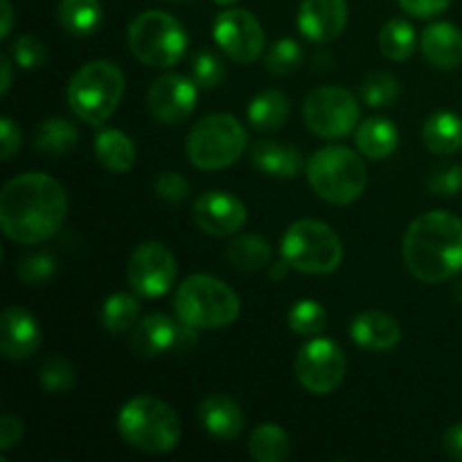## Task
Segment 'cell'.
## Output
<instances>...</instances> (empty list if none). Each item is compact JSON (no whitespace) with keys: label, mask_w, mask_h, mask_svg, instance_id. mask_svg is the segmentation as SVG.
Here are the masks:
<instances>
[{"label":"cell","mask_w":462,"mask_h":462,"mask_svg":"<svg viewBox=\"0 0 462 462\" xmlns=\"http://www.w3.org/2000/svg\"><path fill=\"white\" fill-rule=\"evenodd\" d=\"M21 129H18L16 122L12 120L9 116L3 117V122H0V147H3V161H12L14 153L21 149Z\"/></svg>","instance_id":"42"},{"label":"cell","mask_w":462,"mask_h":462,"mask_svg":"<svg viewBox=\"0 0 462 462\" xmlns=\"http://www.w3.org/2000/svg\"><path fill=\"white\" fill-rule=\"evenodd\" d=\"M442 447H445L447 456H451L454 460H462V422L447 429L445 436H442Z\"/></svg>","instance_id":"45"},{"label":"cell","mask_w":462,"mask_h":462,"mask_svg":"<svg viewBox=\"0 0 462 462\" xmlns=\"http://www.w3.org/2000/svg\"><path fill=\"white\" fill-rule=\"evenodd\" d=\"M129 48L149 68H171L188 48V34L180 21L161 9L138 14L129 25Z\"/></svg>","instance_id":"9"},{"label":"cell","mask_w":462,"mask_h":462,"mask_svg":"<svg viewBox=\"0 0 462 462\" xmlns=\"http://www.w3.org/2000/svg\"><path fill=\"white\" fill-rule=\"evenodd\" d=\"M248 125L260 134H273L280 131L289 120L291 104L282 90H264L255 95L248 104Z\"/></svg>","instance_id":"24"},{"label":"cell","mask_w":462,"mask_h":462,"mask_svg":"<svg viewBox=\"0 0 462 462\" xmlns=\"http://www.w3.org/2000/svg\"><path fill=\"white\" fill-rule=\"evenodd\" d=\"M23 431H25V427H23L21 418H16V415H3V420H0V451L3 454L12 451L23 440Z\"/></svg>","instance_id":"43"},{"label":"cell","mask_w":462,"mask_h":462,"mask_svg":"<svg viewBox=\"0 0 462 462\" xmlns=\"http://www.w3.org/2000/svg\"><path fill=\"white\" fill-rule=\"evenodd\" d=\"M75 379V365L61 355L48 356L39 368V382L43 391L50 393V395H63V393L72 391Z\"/></svg>","instance_id":"33"},{"label":"cell","mask_w":462,"mask_h":462,"mask_svg":"<svg viewBox=\"0 0 462 462\" xmlns=\"http://www.w3.org/2000/svg\"><path fill=\"white\" fill-rule=\"evenodd\" d=\"M212 36H215L217 45L242 66L260 59L266 48L264 27L248 9L233 7L221 12L212 27Z\"/></svg>","instance_id":"13"},{"label":"cell","mask_w":462,"mask_h":462,"mask_svg":"<svg viewBox=\"0 0 462 462\" xmlns=\"http://www.w3.org/2000/svg\"><path fill=\"white\" fill-rule=\"evenodd\" d=\"M0 7H3V25H0V39H7L9 32L14 27V7L12 0H0Z\"/></svg>","instance_id":"47"},{"label":"cell","mask_w":462,"mask_h":462,"mask_svg":"<svg viewBox=\"0 0 462 462\" xmlns=\"http://www.w3.org/2000/svg\"><path fill=\"white\" fill-rule=\"evenodd\" d=\"M77 140H79V131L72 122H68L66 117H48L36 126L32 144L45 158H61L70 149H75Z\"/></svg>","instance_id":"27"},{"label":"cell","mask_w":462,"mask_h":462,"mask_svg":"<svg viewBox=\"0 0 462 462\" xmlns=\"http://www.w3.org/2000/svg\"><path fill=\"white\" fill-rule=\"evenodd\" d=\"M451 296H454L456 302H460L462 305V280H458V282L454 284V289H451Z\"/></svg>","instance_id":"49"},{"label":"cell","mask_w":462,"mask_h":462,"mask_svg":"<svg viewBox=\"0 0 462 462\" xmlns=\"http://www.w3.org/2000/svg\"><path fill=\"white\" fill-rule=\"evenodd\" d=\"M179 264L170 248L162 242H143L131 253L129 264H126V278L135 296L161 298L174 287Z\"/></svg>","instance_id":"12"},{"label":"cell","mask_w":462,"mask_h":462,"mask_svg":"<svg viewBox=\"0 0 462 462\" xmlns=\"http://www.w3.org/2000/svg\"><path fill=\"white\" fill-rule=\"evenodd\" d=\"M346 25V0H302L298 9V30L314 43H329L338 39Z\"/></svg>","instance_id":"17"},{"label":"cell","mask_w":462,"mask_h":462,"mask_svg":"<svg viewBox=\"0 0 462 462\" xmlns=\"http://www.w3.org/2000/svg\"><path fill=\"white\" fill-rule=\"evenodd\" d=\"M126 81L120 66L97 59L81 66L68 81V106L79 120L102 125L116 113L125 95Z\"/></svg>","instance_id":"5"},{"label":"cell","mask_w":462,"mask_h":462,"mask_svg":"<svg viewBox=\"0 0 462 462\" xmlns=\"http://www.w3.org/2000/svg\"><path fill=\"white\" fill-rule=\"evenodd\" d=\"M302 63V50L293 39H280L271 45L264 57V66L271 75L287 77L296 72Z\"/></svg>","instance_id":"36"},{"label":"cell","mask_w":462,"mask_h":462,"mask_svg":"<svg viewBox=\"0 0 462 462\" xmlns=\"http://www.w3.org/2000/svg\"><path fill=\"white\" fill-rule=\"evenodd\" d=\"M248 454L257 462H282L291 454V440L280 424L264 422L251 433Z\"/></svg>","instance_id":"30"},{"label":"cell","mask_w":462,"mask_h":462,"mask_svg":"<svg viewBox=\"0 0 462 462\" xmlns=\"http://www.w3.org/2000/svg\"><path fill=\"white\" fill-rule=\"evenodd\" d=\"M379 50L391 61H406L415 52V30L404 18H393L379 32Z\"/></svg>","instance_id":"32"},{"label":"cell","mask_w":462,"mask_h":462,"mask_svg":"<svg viewBox=\"0 0 462 462\" xmlns=\"http://www.w3.org/2000/svg\"><path fill=\"white\" fill-rule=\"evenodd\" d=\"M347 359L332 338H311L298 350L296 377L311 395H329L343 383Z\"/></svg>","instance_id":"11"},{"label":"cell","mask_w":462,"mask_h":462,"mask_svg":"<svg viewBox=\"0 0 462 462\" xmlns=\"http://www.w3.org/2000/svg\"><path fill=\"white\" fill-rule=\"evenodd\" d=\"M0 72H3V79H0V93L7 95L9 88H12V79H14V59L3 54L0 57Z\"/></svg>","instance_id":"46"},{"label":"cell","mask_w":462,"mask_h":462,"mask_svg":"<svg viewBox=\"0 0 462 462\" xmlns=\"http://www.w3.org/2000/svg\"><path fill=\"white\" fill-rule=\"evenodd\" d=\"M226 260L230 266L244 273L262 271L273 262V248L262 235H242L226 248Z\"/></svg>","instance_id":"29"},{"label":"cell","mask_w":462,"mask_h":462,"mask_svg":"<svg viewBox=\"0 0 462 462\" xmlns=\"http://www.w3.org/2000/svg\"><path fill=\"white\" fill-rule=\"evenodd\" d=\"M95 158L111 174H126L135 162V144L125 131L104 129L95 138Z\"/></svg>","instance_id":"25"},{"label":"cell","mask_w":462,"mask_h":462,"mask_svg":"<svg viewBox=\"0 0 462 462\" xmlns=\"http://www.w3.org/2000/svg\"><path fill=\"white\" fill-rule=\"evenodd\" d=\"M197 95L199 86L194 84V79L176 75V72H167V75L153 79V84L149 86V113L161 125H180L197 108Z\"/></svg>","instance_id":"14"},{"label":"cell","mask_w":462,"mask_h":462,"mask_svg":"<svg viewBox=\"0 0 462 462\" xmlns=\"http://www.w3.org/2000/svg\"><path fill=\"white\" fill-rule=\"evenodd\" d=\"M404 264L413 278L440 284L462 271V219L433 210L411 221L404 235Z\"/></svg>","instance_id":"2"},{"label":"cell","mask_w":462,"mask_h":462,"mask_svg":"<svg viewBox=\"0 0 462 462\" xmlns=\"http://www.w3.org/2000/svg\"><path fill=\"white\" fill-rule=\"evenodd\" d=\"M424 59L438 70H456L462 63V32L454 23H433L420 36Z\"/></svg>","instance_id":"21"},{"label":"cell","mask_w":462,"mask_h":462,"mask_svg":"<svg viewBox=\"0 0 462 462\" xmlns=\"http://www.w3.org/2000/svg\"><path fill=\"white\" fill-rule=\"evenodd\" d=\"M289 328L300 337H319L328 325V310L316 300H298L287 314Z\"/></svg>","instance_id":"34"},{"label":"cell","mask_w":462,"mask_h":462,"mask_svg":"<svg viewBox=\"0 0 462 462\" xmlns=\"http://www.w3.org/2000/svg\"><path fill=\"white\" fill-rule=\"evenodd\" d=\"M57 271V262H54L52 255L48 253H32V255H25L21 262H18V278L25 284L34 287V284L48 282L50 278Z\"/></svg>","instance_id":"39"},{"label":"cell","mask_w":462,"mask_h":462,"mask_svg":"<svg viewBox=\"0 0 462 462\" xmlns=\"http://www.w3.org/2000/svg\"><path fill=\"white\" fill-rule=\"evenodd\" d=\"M68 217V192L54 176L25 171L0 192V228L23 246H36L61 230Z\"/></svg>","instance_id":"1"},{"label":"cell","mask_w":462,"mask_h":462,"mask_svg":"<svg viewBox=\"0 0 462 462\" xmlns=\"http://www.w3.org/2000/svg\"><path fill=\"white\" fill-rule=\"evenodd\" d=\"M251 165L275 179H296L305 167L300 149L278 140H257L251 147Z\"/></svg>","instance_id":"22"},{"label":"cell","mask_w":462,"mask_h":462,"mask_svg":"<svg viewBox=\"0 0 462 462\" xmlns=\"http://www.w3.org/2000/svg\"><path fill=\"white\" fill-rule=\"evenodd\" d=\"M248 131L230 113H212L201 117L185 140V152L197 170H226L244 156Z\"/></svg>","instance_id":"7"},{"label":"cell","mask_w":462,"mask_h":462,"mask_svg":"<svg viewBox=\"0 0 462 462\" xmlns=\"http://www.w3.org/2000/svg\"><path fill=\"white\" fill-rule=\"evenodd\" d=\"M153 192L161 201L180 203L189 197V180L179 171H162L153 183Z\"/></svg>","instance_id":"41"},{"label":"cell","mask_w":462,"mask_h":462,"mask_svg":"<svg viewBox=\"0 0 462 462\" xmlns=\"http://www.w3.org/2000/svg\"><path fill=\"white\" fill-rule=\"evenodd\" d=\"M451 0H400L402 9L415 18H431L445 12Z\"/></svg>","instance_id":"44"},{"label":"cell","mask_w":462,"mask_h":462,"mask_svg":"<svg viewBox=\"0 0 462 462\" xmlns=\"http://www.w3.org/2000/svg\"><path fill=\"white\" fill-rule=\"evenodd\" d=\"M57 18L63 30L72 36H90L99 30L104 12L99 0H61Z\"/></svg>","instance_id":"28"},{"label":"cell","mask_w":462,"mask_h":462,"mask_svg":"<svg viewBox=\"0 0 462 462\" xmlns=\"http://www.w3.org/2000/svg\"><path fill=\"white\" fill-rule=\"evenodd\" d=\"M287 269H291V266L287 264V262H275V264H271V278L273 280H282L284 273H287Z\"/></svg>","instance_id":"48"},{"label":"cell","mask_w":462,"mask_h":462,"mask_svg":"<svg viewBox=\"0 0 462 462\" xmlns=\"http://www.w3.org/2000/svg\"><path fill=\"white\" fill-rule=\"evenodd\" d=\"M280 253L300 273L328 275L341 266L343 242L325 221L298 219L284 233Z\"/></svg>","instance_id":"8"},{"label":"cell","mask_w":462,"mask_h":462,"mask_svg":"<svg viewBox=\"0 0 462 462\" xmlns=\"http://www.w3.org/2000/svg\"><path fill=\"white\" fill-rule=\"evenodd\" d=\"M199 422L206 429L208 436L228 442L239 438V433L244 431V424H246V418H244L242 406L233 397L217 393V395L206 397L201 402Z\"/></svg>","instance_id":"20"},{"label":"cell","mask_w":462,"mask_h":462,"mask_svg":"<svg viewBox=\"0 0 462 462\" xmlns=\"http://www.w3.org/2000/svg\"><path fill=\"white\" fill-rule=\"evenodd\" d=\"M350 337L364 350L388 352L400 346L402 328L386 311H364L352 320Z\"/></svg>","instance_id":"19"},{"label":"cell","mask_w":462,"mask_h":462,"mask_svg":"<svg viewBox=\"0 0 462 462\" xmlns=\"http://www.w3.org/2000/svg\"><path fill=\"white\" fill-rule=\"evenodd\" d=\"M12 59L23 70H36V68H43L48 63V48L36 36L23 34L14 41Z\"/></svg>","instance_id":"38"},{"label":"cell","mask_w":462,"mask_h":462,"mask_svg":"<svg viewBox=\"0 0 462 462\" xmlns=\"http://www.w3.org/2000/svg\"><path fill=\"white\" fill-rule=\"evenodd\" d=\"M117 433L131 449L162 456L179 447L183 431L179 415L167 402L152 395H138L120 409Z\"/></svg>","instance_id":"3"},{"label":"cell","mask_w":462,"mask_h":462,"mask_svg":"<svg viewBox=\"0 0 462 462\" xmlns=\"http://www.w3.org/2000/svg\"><path fill=\"white\" fill-rule=\"evenodd\" d=\"M192 79L199 88H217L226 79V66L217 54L201 50L192 59Z\"/></svg>","instance_id":"37"},{"label":"cell","mask_w":462,"mask_h":462,"mask_svg":"<svg viewBox=\"0 0 462 462\" xmlns=\"http://www.w3.org/2000/svg\"><path fill=\"white\" fill-rule=\"evenodd\" d=\"M302 117L314 135L323 140H338L356 131L361 108L350 90L341 86H320L305 97Z\"/></svg>","instance_id":"10"},{"label":"cell","mask_w":462,"mask_h":462,"mask_svg":"<svg viewBox=\"0 0 462 462\" xmlns=\"http://www.w3.org/2000/svg\"><path fill=\"white\" fill-rule=\"evenodd\" d=\"M427 188L436 197H456L462 189V165H440L429 174Z\"/></svg>","instance_id":"40"},{"label":"cell","mask_w":462,"mask_h":462,"mask_svg":"<svg viewBox=\"0 0 462 462\" xmlns=\"http://www.w3.org/2000/svg\"><path fill=\"white\" fill-rule=\"evenodd\" d=\"M179 329L180 320L176 323L165 314H149L134 325L129 346L138 356L153 359V356H161L162 352L179 346Z\"/></svg>","instance_id":"18"},{"label":"cell","mask_w":462,"mask_h":462,"mask_svg":"<svg viewBox=\"0 0 462 462\" xmlns=\"http://www.w3.org/2000/svg\"><path fill=\"white\" fill-rule=\"evenodd\" d=\"M307 180L316 197L332 206H350L368 185L364 158L341 144L319 149L307 162Z\"/></svg>","instance_id":"6"},{"label":"cell","mask_w":462,"mask_h":462,"mask_svg":"<svg viewBox=\"0 0 462 462\" xmlns=\"http://www.w3.org/2000/svg\"><path fill=\"white\" fill-rule=\"evenodd\" d=\"M41 347V325L23 307H7L0 316V352L9 361H25Z\"/></svg>","instance_id":"16"},{"label":"cell","mask_w":462,"mask_h":462,"mask_svg":"<svg viewBox=\"0 0 462 462\" xmlns=\"http://www.w3.org/2000/svg\"><path fill=\"white\" fill-rule=\"evenodd\" d=\"M215 3H219V5H237L239 0H215Z\"/></svg>","instance_id":"50"},{"label":"cell","mask_w":462,"mask_h":462,"mask_svg":"<svg viewBox=\"0 0 462 462\" xmlns=\"http://www.w3.org/2000/svg\"><path fill=\"white\" fill-rule=\"evenodd\" d=\"M140 298V296H138ZM131 293L117 291L104 300L99 320L102 328L111 334H125L134 329V325L140 320V300Z\"/></svg>","instance_id":"31"},{"label":"cell","mask_w":462,"mask_h":462,"mask_svg":"<svg viewBox=\"0 0 462 462\" xmlns=\"http://www.w3.org/2000/svg\"><path fill=\"white\" fill-rule=\"evenodd\" d=\"M174 311L180 323L197 329L228 328L239 319L242 302L237 291L224 280L194 273L180 282L174 296Z\"/></svg>","instance_id":"4"},{"label":"cell","mask_w":462,"mask_h":462,"mask_svg":"<svg viewBox=\"0 0 462 462\" xmlns=\"http://www.w3.org/2000/svg\"><path fill=\"white\" fill-rule=\"evenodd\" d=\"M192 219L197 228L210 237H230L246 226L248 210L235 194L208 189L194 201Z\"/></svg>","instance_id":"15"},{"label":"cell","mask_w":462,"mask_h":462,"mask_svg":"<svg viewBox=\"0 0 462 462\" xmlns=\"http://www.w3.org/2000/svg\"><path fill=\"white\" fill-rule=\"evenodd\" d=\"M361 97L368 106H391L397 97H400V81L395 75L386 70L373 72L365 77L364 86H361Z\"/></svg>","instance_id":"35"},{"label":"cell","mask_w":462,"mask_h":462,"mask_svg":"<svg viewBox=\"0 0 462 462\" xmlns=\"http://www.w3.org/2000/svg\"><path fill=\"white\" fill-rule=\"evenodd\" d=\"M427 149L438 156H451L462 147V117L451 111H438L422 126Z\"/></svg>","instance_id":"26"},{"label":"cell","mask_w":462,"mask_h":462,"mask_svg":"<svg viewBox=\"0 0 462 462\" xmlns=\"http://www.w3.org/2000/svg\"><path fill=\"white\" fill-rule=\"evenodd\" d=\"M356 149L370 161L388 158L400 144V131L388 117H368L355 131Z\"/></svg>","instance_id":"23"}]
</instances>
